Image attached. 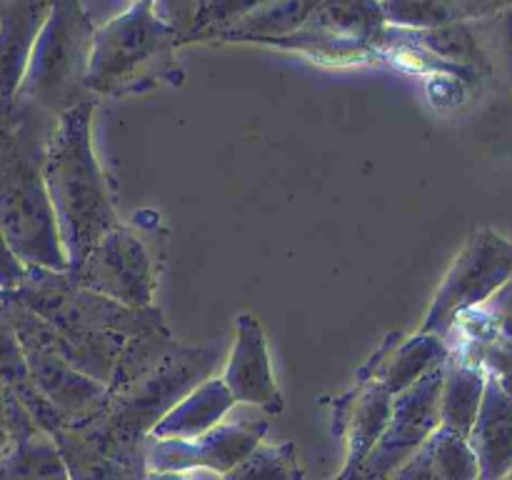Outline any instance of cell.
Here are the masks:
<instances>
[{"label":"cell","mask_w":512,"mask_h":480,"mask_svg":"<svg viewBox=\"0 0 512 480\" xmlns=\"http://www.w3.org/2000/svg\"><path fill=\"white\" fill-rule=\"evenodd\" d=\"M55 123L48 110L15 98L13 118L0 133V225L25 265L68 270L43 178Z\"/></svg>","instance_id":"6da1fadb"},{"label":"cell","mask_w":512,"mask_h":480,"mask_svg":"<svg viewBox=\"0 0 512 480\" xmlns=\"http://www.w3.org/2000/svg\"><path fill=\"white\" fill-rule=\"evenodd\" d=\"M93 115L95 98L58 115L45 150L43 178L68 268L78 265L83 255L120 223L108 178L93 150Z\"/></svg>","instance_id":"7a4b0ae2"},{"label":"cell","mask_w":512,"mask_h":480,"mask_svg":"<svg viewBox=\"0 0 512 480\" xmlns=\"http://www.w3.org/2000/svg\"><path fill=\"white\" fill-rule=\"evenodd\" d=\"M178 43L180 38L153 13V5L133 0L128 10L95 28L85 85L93 95L115 98L173 83Z\"/></svg>","instance_id":"3957f363"},{"label":"cell","mask_w":512,"mask_h":480,"mask_svg":"<svg viewBox=\"0 0 512 480\" xmlns=\"http://www.w3.org/2000/svg\"><path fill=\"white\" fill-rule=\"evenodd\" d=\"M95 28L83 0H53L15 98L28 100L55 118L95 98L85 85Z\"/></svg>","instance_id":"277c9868"},{"label":"cell","mask_w":512,"mask_h":480,"mask_svg":"<svg viewBox=\"0 0 512 480\" xmlns=\"http://www.w3.org/2000/svg\"><path fill=\"white\" fill-rule=\"evenodd\" d=\"M158 220V215H155ZM118 223L110 228L78 265L68 268L70 278L93 293L113 298L128 308L155 305L160 253L158 223Z\"/></svg>","instance_id":"5b68a950"},{"label":"cell","mask_w":512,"mask_h":480,"mask_svg":"<svg viewBox=\"0 0 512 480\" xmlns=\"http://www.w3.org/2000/svg\"><path fill=\"white\" fill-rule=\"evenodd\" d=\"M512 278V240L483 228L463 245L425 313L420 333L448 340L460 313L478 308Z\"/></svg>","instance_id":"8992f818"},{"label":"cell","mask_w":512,"mask_h":480,"mask_svg":"<svg viewBox=\"0 0 512 480\" xmlns=\"http://www.w3.org/2000/svg\"><path fill=\"white\" fill-rule=\"evenodd\" d=\"M445 363L393 395V408L383 435L350 480H388L440 428Z\"/></svg>","instance_id":"52a82bcc"},{"label":"cell","mask_w":512,"mask_h":480,"mask_svg":"<svg viewBox=\"0 0 512 480\" xmlns=\"http://www.w3.org/2000/svg\"><path fill=\"white\" fill-rule=\"evenodd\" d=\"M70 480H145V445L120 438L105 418L93 413L50 433Z\"/></svg>","instance_id":"ba28073f"},{"label":"cell","mask_w":512,"mask_h":480,"mask_svg":"<svg viewBox=\"0 0 512 480\" xmlns=\"http://www.w3.org/2000/svg\"><path fill=\"white\" fill-rule=\"evenodd\" d=\"M320 0H203L188 40H268L293 35Z\"/></svg>","instance_id":"9c48e42d"},{"label":"cell","mask_w":512,"mask_h":480,"mask_svg":"<svg viewBox=\"0 0 512 480\" xmlns=\"http://www.w3.org/2000/svg\"><path fill=\"white\" fill-rule=\"evenodd\" d=\"M265 420H220L205 433L188 440L145 438V468L158 473H190V470H215L225 475L263 440Z\"/></svg>","instance_id":"30bf717a"},{"label":"cell","mask_w":512,"mask_h":480,"mask_svg":"<svg viewBox=\"0 0 512 480\" xmlns=\"http://www.w3.org/2000/svg\"><path fill=\"white\" fill-rule=\"evenodd\" d=\"M10 325L18 335V343L23 348L25 363H28L30 375H33L35 388L55 410L60 425L80 423V420L90 418V415L103 408L105 398H108V385L98 383V380L88 378L78 368H73L68 360L60 358L53 348H48L43 340L35 338L18 320H10Z\"/></svg>","instance_id":"8fae6325"},{"label":"cell","mask_w":512,"mask_h":480,"mask_svg":"<svg viewBox=\"0 0 512 480\" xmlns=\"http://www.w3.org/2000/svg\"><path fill=\"white\" fill-rule=\"evenodd\" d=\"M448 340L453 355L483 365L512 395V278L478 308L460 313Z\"/></svg>","instance_id":"7c38bea8"},{"label":"cell","mask_w":512,"mask_h":480,"mask_svg":"<svg viewBox=\"0 0 512 480\" xmlns=\"http://www.w3.org/2000/svg\"><path fill=\"white\" fill-rule=\"evenodd\" d=\"M223 383L235 403L258 405L270 415L283 410V395L270 365L268 338L253 313H240L235 318V345L225 363Z\"/></svg>","instance_id":"4fadbf2b"},{"label":"cell","mask_w":512,"mask_h":480,"mask_svg":"<svg viewBox=\"0 0 512 480\" xmlns=\"http://www.w3.org/2000/svg\"><path fill=\"white\" fill-rule=\"evenodd\" d=\"M338 408V428L348 443V463L338 480H350L388 425L393 393L375 378L358 380V388L348 398H340Z\"/></svg>","instance_id":"5bb4252c"},{"label":"cell","mask_w":512,"mask_h":480,"mask_svg":"<svg viewBox=\"0 0 512 480\" xmlns=\"http://www.w3.org/2000/svg\"><path fill=\"white\" fill-rule=\"evenodd\" d=\"M480 480H503L512 470V395L488 375L480 410L468 433Z\"/></svg>","instance_id":"9a60e30c"},{"label":"cell","mask_w":512,"mask_h":480,"mask_svg":"<svg viewBox=\"0 0 512 480\" xmlns=\"http://www.w3.org/2000/svg\"><path fill=\"white\" fill-rule=\"evenodd\" d=\"M450 343L435 333H415L410 338H390L360 370L358 380H380L390 393H400L415 380L450 358Z\"/></svg>","instance_id":"2e32d148"},{"label":"cell","mask_w":512,"mask_h":480,"mask_svg":"<svg viewBox=\"0 0 512 480\" xmlns=\"http://www.w3.org/2000/svg\"><path fill=\"white\" fill-rule=\"evenodd\" d=\"M53 0H0V98L13 100Z\"/></svg>","instance_id":"e0dca14e"},{"label":"cell","mask_w":512,"mask_h":480,"mask_svg":"<svg viewBox=\"0 0 512 480\" xmlns=\"http://www.w3.org/2000/svg\"><path fill=\"white\" fill-rule=\"evenodd\" d=\"M235 398L225 388L223 378H205L203 383L195 385L188 395L178 400L158 423L150 428L148 438L153 440H188L195 435L205 433L225 415L233 410Z\"/></svg>","instance_id":"ac0fdd59"},{"label":"cell","mask_w":512,"mask_h":480,"mask_svg":"<svg viewBox=\"0 0 512 480\" xmlns=\"http://www.w3.org/2000/svg\"><path fill=\"white\" fill-rule=\"evenodd\" d=\"M388 480H480V465L468 438L440 425Z\"/></svg>","instance_id":"d6986e66"},{"label":"cell","mask_w":512,"mask_h":480,"mask_svg":"<svg viewBox=\"0 0 512 480\" xmlns=\"http://www.w3.org/2000/svg\"><path fill=\"white\" fill-rule=\"evenodd\" d=\"M380 3L388 25L405 30L468 23L512 8V0H380Z\"/></svg>","instance_id":"ffe728a7"},{"label":"cell","mask_w":512,"mask_h":480,"mask_svg":"<svg viewBox=\"0 0 512 480\" xmlns=\"http://www.w3.org/2000/svg\"><path fill=\"white\" fill-rule=\"evenodd\" d=\"M488 373L483 365L450 353L440 388V425L468 438L483 400Z\"/></svg>","instance_id":"44dd1931"},{"label":"cell","mask_w":512,"mask_h":480,"mask_svg":"<svg viewBox=\"0 0 512 480\" xmlns=\"http://www.w3.org/2000/svg\"><path fill=\"white\" fill-rule=\"evenodd\" d=\"M0 480H70V475L58 445L40 430L0 455Z\"/></svg>","instance_id":"7402d4cb"},{"label":"cell","mask_w":512,"mask_h":480,"mask_svg":"<svg viewBox=\"0 0 512 480\" xmlns=\"http://www.w3.org/2000/svg\"><path fill=\"white\" fill-rule=\"evenodd\" d=\"M223 480H303L298 448L290 440L278 445L260 440L235 468L223 475Z\"/></svg>","instance_id":"603a6c76"},{"label":"cell","mask_w":512,"mask_h":480,"mask_svg":"<svg viewBox=\"0 0 512 480\" xmlns=\"http://www.w3.org/2000/svg\"><path fill=\"white\" fill-rule=\"evenodd\" d=\"M203 0H153V13L173 30L183 43L193 30Z\"/></svg>","instance_id":"cb8c5ba5"},{"label":"cell","mask_w":512,"mask_h":480,"mask_svg":"<svg viewBox=\"0 0 512 480\" xmlns=\"http://www.w3.org/2000/svg\"><path fill=\"white\" fill-rule=\"evenodd\" d=\"M25 268L28 265L15 255V250L10 248L8 238L3 233V225H0V290L3 293H13L20 285V280L25 278Z\"/></svg>","instance_id":"d4e9b609"},{"label":"cell","mask_w":512,"mask_h":480,"mask_svg":"<svg viewBox=\"0 0 512 480\" xmlns=\"http://www.w3.org/2000/svg\"><path fill=\"white\" fill-rule=\"evenodd\" d=\"M13 110H15V98L13 100L0 98V133H3L5 125L10 123V118H13Z\"/></svg>","instance_id":"484cf974"},{"label":"cell","mask_w":512,"mask_h":480,"mask_svg":"<svg viewBox=\"0 0 512 480\" xmlns=\"http://www.w3.org/2000/svg\"><path fill=\"white\" fill-rule=\"evenodd\" d=\"M145 480H193L188 473H158V470H148Z\"/></svg>","instance_id":"4316f807"},{"label":"cell","mask_w":512,"mask_h":480,"mask_svg":"<svg viewBox=\"0 0 512 480\" xmlns=\"http://www.w3.org/2000/svg\"><path fill=\"white\" fill-rule=\"evenodd\" d=\"M503 480H512V470H510V473L508 475H505V478Z\"/></svg>","instance_id":"83f0119b"},{"label":"cell","mask_w":512,"mask_h":480,"mask_svg":"<svg viewBox=\"0 0 512 480\" xmlns=\"http://www.w3.org/2000/svg\"><path fill=\"white\" fill-rule=\"evenodd\" d=\"M140 3H150V5H153V0H140Z\"/></svg>","instance_id":"f1b7e54d"},{"label":"cell","mask_w":512,"mask_h":480,"mask_svg":"<svg viewBox=\"0 0 512 480\" xmlns=\"http://www.w3.org/2000/svg\"><path fill=\"white\" fill-rule=\"evenodd\" d=\"M3 295H5V293H3V290H0V298H3Z\"/></svg>","instance_id":"f546056e"}]
</instances>
